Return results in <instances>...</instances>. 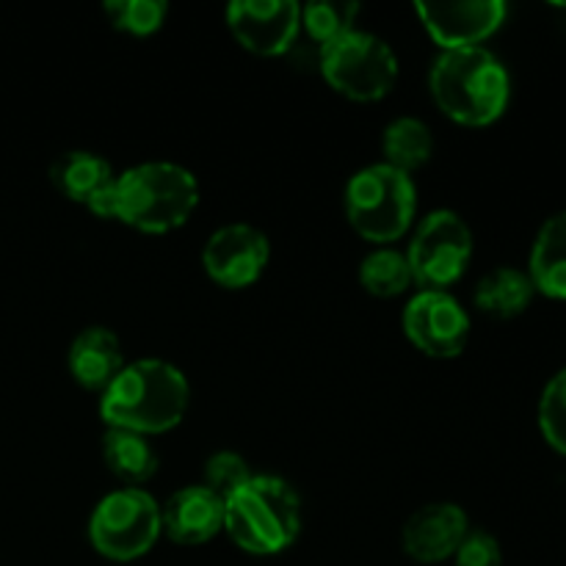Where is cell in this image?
<instances>
[{"instance_id": "cell-15", "label": "cell", "mask_w": 566, "mask_h": 566, "mask_svg": "<svg viewBox=\"0 0 566 566\" xmlns=\"http://www.w3.org/2000/svg\"><path fill=\"white\" fill-rule=\"evenodd\" d=\"M66 368H70L75 385L103 396L105 387L125 368V354H122L119 337L108 326H86L70 343Z\"/></svg>"}, {"instance_id": "cell-11", "label": "cell", "mask_w": 566, "mask_h": 566, "mask_svg": "<svg viewBox=\"0 0 566 566\" xmlns=\"http://www.w3.org/2000/svg\"><path fill=\"white\" fill-rule=\"evenodd\" d=\"M227 28L243 50L263 59L287 55L302 36V3L296 0H232Z\"/></svg>"}, {"instance_id": "cell-2", "label": "cell", "mask_w": 566, "mask_h": 566, "mask_svg": "<svg viewBox=\"0 0 566 566\" xmlns=\"http://www.w3.org/2000/svg\"><path fill=\"white\" fill-rule=\"evenodd\" d=\"M191 407V385L169 359L147 357L125 363L99 396V418L105 429L158 437L177 429Z\"/></svg>"}, {"instance_id": "cell-24", "label": "cell", "mask_w": 566, "mask_h": 566, "mask_svg": "<svg viewBox=\"0 0 566 566\" xmlns=\"http://www.w3.org/2000/svg\"><path fill=\"white\" fill-rule=\"evenodd\" d=\"M539 431L553 451L566 457V368L558 370L542 390Z\"/></svg>"}, {"instance_id": "cell-5", "label": "cell", "mask_w": 566, "mask_h": 566, "mask_svg": "<svg viewBox=\"0 0 566 566\" xmlns=\"http://www.w3.org/2000/svg\"><path fill=\"white\" fill-rule=\"evenodd\" d=\"M343 205L348 224L359 238L376 247H390L412 232L418 216V186L412 175H403L379 160L348 177Z\"/></svg>"}, {"instance_id": "cell-1", "label": "cell", "mask_w": 566, "mask_h": 566, "mask_svg": "<svg viewBox=\"0 0 566 566\" xmlns=\"http://www.w3.org/2000/svg\"><path fill=\"white\" fill-rule=\"evenodd\" d=\"M199 197V180L191 169L171 160H149L116 175L88 210L147 235H166L197 213Z\"/></svg>"}, {"instance_id": "cell-19", "label": "cell", "mask_w": 566, "mask_h": 566, "mask_svg": "<svg viewBox=\"0 0 566 566\" xmlns=\"http://www.w3.org/2000/svg\"><path fill=\"white\" fill-rule=\"evenodd\" d=\"M103 462L122 486H136V490H142L147 481L155 479L160 459L153 442H149V437L122 429H105Z\"/></svg>"}, {"instance_id": "cell-22", "label": "cell", "mask_w": 566, "mask_h": 566, "mask_svg": "<svg viewBox=\"0 0 566 566\" xmlns=\"http://www.w3.org/2000/svg\"><path fill=\"white\" fill-rule=\"evenodd\" d=\"M363 6L357 0H313L302 6V36L326 48L357 28V17Z\"/></svg>"}, {"instance_id": "cell-8", "label": "cell", "mask_w": 566, "mask_h": 566, "mask_svg": "<svg viewBox=\"0 0 566 566\" xmlns=\"http://www.w3.org/2000/svg\"><path fill=\"white\" fill-rule=\"evenodd\" d=\"M473 230L457 210H431L409 232L403 249L420 291H451L473 260Z\"/></svg>"}, {"instance_id": "cell-10", "label": "cell", "mask_w": 566, "mask_h": 566, "mask_svg": "<svg viewBox=\"0 0 566 566\" xmlns=\"http://www.w3.org/2000/svg\"><path fill=\"white\" fill-rule=\"evenodd\" d=\"M271 263V241L260 227L232 221L210 232L202 247V269L224 291L252 287Z\"/></svg>"}, {"instance_id": "cell-16", "label": "cell", "mask_w": 566, "mask_h": 566, "mask_svg": "<svg viewBox=\"0 0 566 566\" xmlns=\"http://www.w3.org/2000/svg\"><path fill=\"white\" fill-rule=\"evenodd\" d=\"M116 180V171L103 155L92 149H66L50 164V182L61 197L77 205H92L111 182Z\"/></svg>"}, {"instance_id": "cell-25", "label": "cell", "mask_w": 566, "mask_h": 566, "mask_svg": "<svg viewBox=\"0 0 566 566\" xmlns=\"http://www.w3.org/2000/svg\"><path fill=\"white\" fill-rule=\"evenodd\" d=\"M252 470L249 462L235 451H219L205 462V481L210 492H216L219 497H230L232 492L241 490L249 479H252Z\"/></svg>"}, {"instance_id": "cell-7", "label": "cell", "mask_w": 566, "mask_h": 566, "mask_svg": "<svg viewBox=\"0 0 566 566\" xmlns=\"http://www.w3.org/2000/svg\"><path fill=\"white\" fill-rule=\"evenodd\" d=\"M160 536V503L136 486L108 492L88 517V542L99 556L116 564L144 558Z\"/></svg>"}, {"instance_id": "cell-3", "label": "cell", "mask_w": 566, "mask_h": 566, "mask_svg": "<svg viewBox=\"0 0 566 566\" xmlns=\"http://www.w3.org/2000/svg\"><path fill=\"white\" fill-rule=\"evenodd\" d=\"M429 92L437 108L464 127L495 125L512 99L506 64L486 48L440 50L429 70Z\"/></svg>"}, {"instance_id": "cell-12", "label": "cell", "mask_w": 566, "mask_h": 566, "mask_svg": "<svg viewBox=\"0 0 566 566\" xmlns=\"http://www.w3.org/2000/svg\"><path fill=\"white\" fill-rule=\"evenodd\" d=\"M415 14L440 50L484 48L503 28L509 6L503 0H459V3H415Z\"/></svg>"}, {"instance_id": "cell-23", "label": "cell", "mask_w": 566, "mask_h": 566, "mask_svg": "<svg viewBox=\"0 0 566 566\" xmlns=\"http://www.w3.org/2000/svg\"><path fill=\"white\" fill-rule=\"evenodd\" d=\"M103 11L116 31H125L130 36H153L164 28L169 3L166 0H108L103 3Z\"/></svg>"}, {"instance_id": "cell-14", "label": "cell", "mask_w": 566, "mask_h": 566, "mask_svg": "<svg viewBox=\"0 0 566 566\" xmlns=\"http://www.w3.org/2000/svg\"><path fill=\"white\" fill-rule=\"evenodd\" d=\"M160 528L175 545H208L224 534V497L205 484L180 486L175 495L166 497V503H160Z\"/></svg>"}, {"instance_id": "cell-17", "label": "cell", "mask_w": 566, "mask_h": 566, "mask_svg": "<svg viewBox=\"0 0 566 566\" xmlns=\"http://www.w3.org/2000/svg\"><path fill=\"white\" fill-rule=\"evenodd\" d=\"M525 274L534 282L536 293L566 302V210L539 227Z\"/></svg>"}, {"instance_id": "cell-4", "label": "cell", "mask_w": 566, "mask_h": 566, "mask_svg": "<svg viewBox=\"0 0 566 566\" xmlns=\"http://www.w3.org/2000/svg\"><path fill=\"white\" fill-rule=\"evenodd\" d=\"M302 497L291 481L254 473L224 501V534L249 556H280L302 534Z\"/></svg>"}, {"instance_id": "cell-20", "label": "cell", "mask_w": 566, "mask_h": 566, "mask_svg": "<svg viewBox=\"0 0 566 566\" xmlns=\"http://www.w3.org/2000/svg\"><path fill=\"white\" fill-rule=\"evenodd\" d=\"M381 155L387 166L415 175L434 155V133L418 116H398L381 133Z\"/></svg>"}, {"instance_id": "cell-21", "label": "cell", "mask_w": 566, "mask_h": 566, "mask_svg": "<svg viewBox=\"0 0 566 566\" xmlns=\"http://www.w3.org/2000/svg\"><path fill=\"white\" fill-rule=\"evenodd\" d=\"M359 285L376 298H398L415 285L407 254L392 247H376L359 263Z\"/></svg>"}, {"instance_id": "cell-13", "label": "cell", "mask_w": 566, "mask_h": 566, "mask_svg": "<svg viewBox=\"0 0 566 566\" xmlns=\"http://www.w3.org/2000/svg\"><path fill=\"white\" fill-rule=\"evenodd\" d=\"M470 534V517L459 503H429L409 514L401 531V547L412 562L442 564L453 558L464 536Z\"/></svg>"}, {"instance_id": "cell-26", "label": "cell", "mask_w": 566, "mask_h": 566, "mask_svg": "<svg viewBox=\"0 0 566 566\" xmlns=\"http://www.w3.org/2000/svg\"><path fill=\"white\" fill-rule=\"evenodd\" d=\"M453 566H503L501 542L490 531L470 528L459 551L453 553Z\"/></svg>"}, {"instance_id": "cell-6", "label": "cell", "mask_w": 566, "mask_h": 566, "mask_svg": "<svg viewBox=\"0 0 566 566\" xmlns=\"http://www.w3.org/2000/svg\"><path fill=\"white\" fill-rule=\"evenodd\" d=\"M321 77L332 92L354 103H379L398 83V55L376 33L354 28L352 33L321 50Z\"/></svg>"}, {"instance_id": "cell-18", "label": "cell", "mask_w": 566, "mask_h": 566, "mask_svg": "<svg viewBox=\"0 0 566 566\" xmlns=\"http://www.w3.org/2000/svg\"><path fill=\"white\" fill-rule=\"evenodd\" d=\"M534 296L536 291L531 276L514 265H497V269L486 271L473 291L475 310L497 321H512L523 315Z\"/></svg>"}, {"instance_id": "cell-9", "label": "cell", "mask_w": 566, "mask_h": 566, "mask_svg": "<svg viewBox=\"0 0 566 566\" xmlns=\"http://www.w3.org/2000/svg\"><path fill=\"white\" fill-rule=\"evenodd\" d=\"M407 340L431 359H457L468 348L473 321L451 291H418L401 315Z\"/></svg>"}]
</instances>
